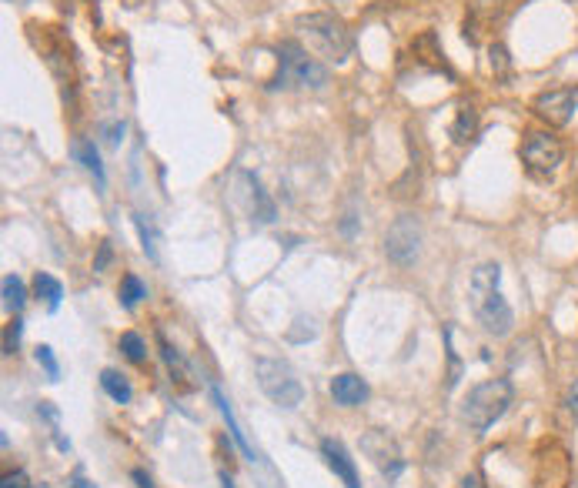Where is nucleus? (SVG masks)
<instances>
[{"label":"nucleus","mask_w":578,"mask_h":488,"mask_svg":"<svg viewBox=\"0 0 578 488\" xmlns=\"http://www.w3.org/2000/svg\"><path fill=\"white\" fill-rule=\"evenodd\" d=\"M568 412H572V415H575V422H578V378H575L572 392H568Z\"/></svg>","instance_id":"nucleus-26"},{"label":"nucleus","mask_w":578,"mask_h":488,"mask_svg":"<svg viewBox=\"0 0 578 488\" xmlns=\"http://www.w3.org/2000/svg\"><path fill=\"white\" fill-rule=\"evenodd\" d=\"M321 455H325L328 468L341 478V485L345 488H361V478H358V465L351 452L345 448V442H338V438H321Z\"/></svg>","instance_id":"nucleus-10"},{"label":"nucleus","mask_w":578,"mask_h":488,"mask_svg":"<svg viewBox=\"0 0 578 488\" xmlns=\"http://www.w3.org/2000/svg\"><path fill=\"white\" fill-rule=\"evenodd\" d=\"M468 298H472L475 318L482 321V328L488 335L505 338L515 325V315L508 308V301L502 295V268L495 261H485L472 271V285H468Z\"/></svg>","instance_id":"nucleus-1"},{"label":"nucleus","mask_w":578,"mask_h":488,"mask_svg":"<svg viewBox=\"0 0 578 488\" xmlns=\"http://www.w3.org/2000/svg\"><path fill=\"white\" fill-rule=\"evenodd\" d=\"M131 478H134V482H137V488H154V482H151V475H144V472H141V468H134V472H131Z\"/></svg>","instance_id":"nucleus-27"},{"label":"nucleus","mask_w":578,"mask_h":488,"mask_svg":"<svg viewBox=\"0 0 578 488\" xmlns=\"http://www.w3.org/2000/svg\"><path fill=\"white\" fill-rule=\"evenodd\" d=\"M472 131H475V114H472V107H462V117H458L455 138H458V141H468V138H472Z\"/></svg>","instance_id":"nucleus-21"},{"label":"nucleus","mask_w":578,"mask_h":488,"mask_svg":"<svg viewBox=\"0 0 578 488\" xmlns=\"http://www.w3.org/2000/svg\"><path fill=\"white\" fill-rule=\"evenodd\" d=\"M565 158V148L558 144V138H552V134H528L525 144H522V161L528 174H535V178H552V174L558 171V164H562Z\"/></svg>","instance_id":"nucleus-7"},{"label":"nucleus","mask_w":578,"mask_h":488,"mask_svg":"<svg viewBox=\"0 0 578 488\" xmlns=\"http://www.w3.org/2000/svg\"><path fill=\"white\" fill-rule=\"evenodd\" d=\"M254 375H258L261 392L268 395L278 408H284V412H295V408L305 402V385L298 382V375L291 372L288 361L258 358L254 361Z\"/></svg>","instance_id":"nucleus-3"},{"label":"nucleus","mask_w":578,"mask_h":488,"mask_svg":"<svg viewBox=\"0 0 578 488\" xmlns=\"http://www.w3.org/2000/svg\"><path fill=\"white\" fill-rule=\"evenodd\" d=\"M41 488H47V485H41Z\"/></svg>","instance_id":"nucleus-30"},{"label":"nucleus","mask_w":578,"mask_h":488,"mask_svg":"<svg viewBox=\"0 0 578 488\" xmlns=\"http://www.w3.org/2000/svg\"><path fill=\"white\" fill-rule=\"evenodd\" d=\"M278 57H281L278 84H284V87H325L328 84V71L315 61V57H308V51L301 44L284 41L278 47Z\"/></svg>","instance_id":"nucleus-5"},{"label":"nucleus","mask_w":578,"mask_h":488,"mask_svg":"<svg viewBox=\"0 0 578 488\" xmlns=\"http://www.w3.org/2000/svg\"><path fill=\"white\" fill-rule=\"evenodd\" d=\"M512 382L508 378H492V382H482L478 388H472L462 405V422L475 432H488L498 418L508 412L512 405Z\"/></svg>","instance_id":"nucleus-2"},{"label":"nucleus","mask_w":578,"mask_h":488,"mask_svg":"<svg viewBox=\"0 0 578 488\" xmlns=\"http://www.w3.org/2000/svg\"><path fill=\"white\" fill-rule=\"evenodd\" d=\"M107 261H111V244H101V255H97V261H94V271H104L107 268Z\"/></svg>","instance_id":"nucleus-25"},{"label":"nucleus","mask_w":578,"mask_h":488,"mask_svg":"<svg viewBox=\"0 0 578 488\" xmlns=\"http://www.w3.org/2000/svg\"><path fill=\"white\" fill-rule=\"evenodd\" d=\"M298 27L301 34L308 37V44L315 47V51L325 57V61H348L351 54V34L345 21H338L335 14H305L298 17Z\"/></svg>","instance_id":"nucleus-4"},{"label":"nucleus","mask_w":578,"mask_h":488,"mask_svg":"<svg viewBox=\"0 0 578 488\" xmlns=\"http://www.w3.org/2000/svg\"><path fill=\"white\" fill-rule=\"evenodd\" d=\"M0 488H34L31 482H27L24 472H7L4 482H0Z\"/></svg>","instance_id":"nucleus-23"},{"label":"nucleus","mask_w":578,"mask_h":488,"mask_svg":"<svg viewBox=\"0 0 578 488\" xmlns=\"http://www.w3.org/2000/svg\"><path fill=\"white\" fill-rule=\"evenodd\" d=\"M211 392H214V402H218V408H221L224 422H228V432H231V438H234V445H238V448H241V452H244V455H248V458H251V462H254V458H258V452H254V445L248 442V438H244V432H241V425H238V422H234L231 402H228V398H224V392H221V388H218V385H214V388H211Z\"/></svg>","instance_id":"nucleus-12"},{"label":"nucleus","mask_w":578,"mask_h":488,"mask_svg":"<svg viewBox=\"0 0 578 488\" xmlns=\"http://www.w3.org/2000/svg\"><path fill=\"white\" fill-rule=\"evenodd\" d=\"M27 305V288L24 281L17 275H7L4 278V308L11 311V315H21V308Z\"/></svg>","instance_id":"nucleus-15"},{"label":"nucleus","mask_w":578,"mask_h":488,"mask_svg":"<svg viewBox=\"0 0 578 488\" xmlns=\"http://www.w3.org/2000/svg\"><path fill=\"white\" fill-rule=\"evenodd\" d=\"M462 488H485V485H482V482H478V478H475V475H468V478H465V482H462Z\"/></svg>","instance_id":"nucleus-29"},{"label":"nucleus","mask_w":578,"mask_h":488,"mask_svg":"<svg viewBox=\"0 0 578 488\" xmlns=\"http://www.w3.org/2000/svg\"><path fill=\"white\" fill-rule=\"evenodd\" d=\"M492 67H498V71L505 74V67H508V54H505V47H492Z\"/></svg>","instance_id":"nucleus-24"},{"label":"nucleus","mask_w":578,"mask_h":488,"mask_svg":"<svg viewBox=\"0 0 578 488\" xmlns=\"http://www.w3.org/2000/svg\"><path fill=\"white\" fill-rule=\"evenodd\" d=\"M34 358H37V365H41L44 372H47V378H51V382H57V378H61V365H57L51 345H37Z\"/></svg>","instance_id":"nucleus-19"},{"label":"nucleus","mask_w":578,"mask_h":488,"mask_svg":"<svg viewBox=\"0 0 578 488\" xmlns=\"http://www.w3.org/2000/svg\"><path fill=\"white\" fill-rule=\"evenodd\" d=\"M71 488H94L91 482H87V478L81 475V472H77L74 478H71Z\"/></svg>","instance_id":"nucleus-28"},{"label":"nucleus","mask_w":578,"mask_h":488,"mask_svg":"<svg viewBox=\"0 0 578 488\" xmlns=\"http://www.w3.org/2000/svg\"><path fill=\"white\" fill-rule=\"evenodd\" d=\"M101 388L107 392V398L117 402V405H127L134 398L131 382H127L121 372H114V368H104V372H101Z\"/></svg>","instance_id":"nucleus-13"},{"label":"nucleus","mask_w":578,"mask_h":488,"mask_svg":"<svg viewBox=\"0 0 578 488\" xmlns=\"http://www.w3.org/2000/svg\"><path fill=\"white\" fill-rule=\"evenodd\" d=\"M418 251H421V228L411 214H401V218L391 224L388 234H385V255L391 265L398 268H411L418 261Z\"/></svg>","instance_id":"nucleus-6"},{"label":"nucleus","mask_w":578,"mask_h":488,"mask_svg":"<svg viewBox=\"0 0 578 488\" xmlns=\"http://www.w3.org/2000/svg\"><path fill=\"white\" fill-rule=\"evenodd\" d=\"M117 295H121L124 308H137V301L148 298V288H144V281L137 278V275H124L121 278V291H117Z\"/></svg>","instance_id":"nucleus-17"},{"label":"nucleus","mask_w":578,"mask_h":488,"mask_svg":"<svg viewBox=\"0 0 578 488\" xmlns=\"http://www.w3.org/2000/svg\"><path fill=\"white\" fill-rule=\"evenodd\" d=\"M21 335H24V321L14 318L11 325L4 328V355H17V348H21Z\"/></svg>","instance_id":"nucleus-20"},{"label":"nucleus","mask_w":578,"mask_h":488,"mask_svg":"<svg viewBox=\"0 0 578 488\" xmlns=\"http://www.w3.org/2000/svg\"><path fill=\"white\" fill-rule=\"evenodd\" d=\"M331 398L341 405V408H358L361 402L368 398V385L365 378L355 375V372H341L331 378Z\"/></svg>","instance_id":"nucleus-11"},{"label":"nucleus","mask_w":578,"mask_h":488,"mask_svg":"<svg viewBox=\"0 0 578 488\" xmlns=\"http://www.w3.org/2000/svg\"><path fill=\"white\" fill-rule=\"evenodd\" d=\"M575 107H578V87H552V91L535 97V114L542 121L555 124V128L572 121Z\"/></svg>","instance_id":"nucleus-9"},{"label":"nucleus","mask_w":578,"mask_h":488,"mask_svg":"<svg viewBox=\"0 0 578 488\" xmlns=\"http://www.w3.org/2000/svg\"><path fill=\"white\" fill-rule=\"evenodd\" d=\"M34 291H37V298H44L47 311H57V308H61L64 288H61V281H57L54 275H44V271H37V278H34Z\"/></svg>","instance_id":"nucleus-14"},{"label":"nucleus","mask_w":578,"mask_h":488,"mask_svg":"<svg viewBox=\"0 0 578 488\" xmlns=\"http://www.w3.org/2000/svg\"><path fill=\"white\" fill-rule=\"evenodd\" d=\"M74 154H77V158H81V164L94 174L97 181H104L101 158H97V151H94V144H91V141H77V144H74Z\"/></svg>","instance_id":"nucleus-18"},{"label":"nucleus","mask_w":578,"mask_h":488,"mask_svg":"<svg viewBox=\"0 0 578 488\" xmlns=\"http://www.w3.org/2000/svg\"><path fill=\"white\" fill-rule=\"evenodd\" d=\"M121 351H124V358L131 361V365H144V361H148V345H144V338L137 335V331H124Z\"/></svg>","instance_id":"nucleus-16"},{"label":"nucleus","mask_w":578,"mask_h":488,"mask_svg":"<svg viewBox=\"0 0 578 488\" xmlns=\"http://www.w3.org/2000/svg\"><path fill=\"white\" fill-rule=\"evenodd\" d=\"M137 231H141V241H144V255H148V258H158V248H154V231L148 228L144 214H137Z\"/></svg>","instance_id":"nucleus-22"},{"label":"nucleus","mask_w":578,"mask_h":488,"mask_svg":"<svg viewBox=\"0 0 578 488\" xmlns=\"http://www.w3.org/2000/svg\"><path fill=\"white\" fill-rule=\"evenodd\" d=\"M361 452H365L371 462L378 465L381 475L398 478L401 472H405V458H401L398 442L388 432H381V428H371V432H365V438H361Z\"/></svg>","instance_id":"nucleus-8"}]
</instances>
